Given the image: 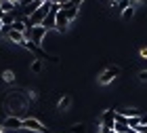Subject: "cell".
<instances>
[{
    "label": "cell",
    "mask_w": 147,
    "mask_h": 133,
    "mask_svg": "<svg viewBox=\"0 0 147 133\" xmlns=\"http://www.w3.org/2000/svg\"><path fill=\"white\" fill-rule=\"evenodd\" d=\"M0 127H2L4 131H21V129H23V118L11 114V116L4 118V123L0 125Z\"/></svg>",
    "instance_id": "cell-1"
},
{
    "label": "cell",
    "mask_w": 147,
    "mask_h": 133,
    "mask_svg": "<svg viewBox=\"0 0 147 133\" xmlns=\"http://www.w3.org/2000/svg\"><path fill=\"white\" fill-rule=\"evenodd\" d=\"M46 30L44 25H36V28H30V42H34V44H38V46H42V42H44V36H46Z\"/></svg>",
    "instance_id": "cell-2"
},
{
    "label": "cell",
    "mask_w": 147,
    "mask_h": 133,
    "mask_svg": "<svg viewBox=\"0 0 147 133\" xmlns=\"http://www.w3.org/2000/svg\"><path fill=\"white\" fill-rule=\"evenodd\" d=\"M120 70L118 65H111V68H107V70H103L101 72V76H99V85H109L111 80H116V78L120 76Z\"/></svg>",
    "instance_id": "cell-3"
},
{
    "label": "cell",
    "mask_w": 147,
    "mask_h": 133,
    "mask_svg": "<svg viewBox=\"0 0 147 133\" xmlns=\"http://www.w3.org/2000/svg\"><path fill=\"white\" fill-rule=\"evenodd\" d=\"M116 110H111V108H107L101 114V127H105V129H113V125H116Z\"/></svg>",
    "instance_id": "cell-4"
},
{
    "label": "cell",
    "mask_w": 147,
    "mask_h": 133,
    "mask_svg": "<svg viewBox=\"0 0 147 133\" xmlns=\"http://www.w3.org/2000/svg\"><path fill=\"white\" fill-rule=\"evenodd\" d=\"M67 28H69V21H67V17H65V13L59 9L57 17H55V30L63 34V32H67Z\"/></svg>",
    "instance_id": "cell-5"
},
{
    "label": "cell",
    "mask_w": 147,
    "mask_h": 133,
    "mask_svg": "<svg viewBox=\"0 0 147 133\" xmlns=\"http://www.w3.org/2000/svg\"><path fill=\"white\" fill-rule=\"evenodd\" d=\"M6 36H9V38H11L13 42L21 44V46L25 44V40H28V38H25V34H21V32H17V30H11V32H9V34H6Z\"/></svg>",
    "instance_id": "cell-6"
},
{
    "label": "cell",
    "mask_w": 147,
    "mask_h": 133,
    "mask_svg": "<svg viewBox=\"0 0 147 133\" xmlns=\"http://www.w3.org/2000/svg\"><path fill=\"white\" fill-rule=\"evenodd\" d=\"M69 108H71V95H63L59 99V104H57V110L59 112H67Z\"/></svg>",
    "instance_id": "cell-7"
},
{
    "label": "cell",
    "mask_w": 147,
    "mask_h": 133,
    "mask_svg": "<svg viewBox=\"0 0 147 133\" xmlns=\"http://www.w3.org/2000/svg\"><path fill=\"white\" fill-rule=\"evenodd\" d=\"M86 131V125L84 123H76V125H71L69 127V133H84Z\"/></svg>",
    "instance_id": "cell-8"
},
{
    "label": "cell",
    "mask_w": 147,
    "mask_h": 133,
    "mask_svg": "<svg viewBox=\"0 0 147 133\" xmlns=\"http://www.w3.org/2000/svg\"><path fill=\"white\" fill-rule=\"evenodd\" d=\"M2 80L4 83H13V80H15V72H13V70H4L2 72Z\"/></svg>",
    "instance_id": "cell-9"
},
{
    "label": "cell",
    "mask_w": 147,
    "mask_h": 133,
    "mask_svg": "<svg viewBox=\"0 0 147 133\" xmlns=\"http://www.w3.org/2000/svg\"><path fill=\"white\" fill-rule=\"evenodd\" d=\"M30 70H32V72H36V74H38V72L42 70V59H36V57H34V61H32Z\"/></svg>",
    "instance_id": "cell-10"
},
{
    "label": "cell",
    "mask_w": 147,
    "mask_h": 133,
    "mask_svg": "<svg viewBox=\"0 0 147 133\" xmlns=\"http://www.w3.org/2000/svg\"><path fill=\"white\" fill-rule=\"evenodd\" d=\"M113 131H116V133H130L132 129H128V127L122 125V123H116V125H113Z\"/></svg>",
    "instance_id": "cell-11"
},
{
    "label": "cell",
    "mask_w": 147,
    "mask_h": 133,
    "mask_svg": "<svg viewBox=\"0 0 147 133\" xmlns=\"http://www.w3.org/2000/svg\"><path fill=\"white\" fill-rule=\"evenodd\" d=\"M132 17H135V6H128L122 11V19H132Z\"/></svg>",
    "instance_id": "cell-12"
},
{
    "label": "cell",
    "mask_w": 147,
    "mask_h": 133,
    "mask_svg": "<svg viewBox=\"0 0 147 133\" xmlns=\"http://www.w3.org/2000/svg\"><path fill=\"white\" fill-rule=\"evenodd\" d=\"M82 2H84V0H65L63 4H67V6H80Z\"/></svg>",
    "instance_id": "cell-13"
},
{
    "label": "cell",
    "mask_w": 147,
    "mask_h": 133,
    "mask_svg": "<svg viewBox=\"0 0 147 133\" xmlns=\"http://www.w3.org/2000/svg\"><path fill=\"white\" fill-rule=\"evenodd\" d=\"M139 80H141V83H147V70H141V72H139Z\"/></svg>",
    "instance_id": "cell-14"
},
{
    "label": "cell",
    "mask_w": 147,
    "mask_h": 133,
    "mask_svg": "<svg viewBox=\"0 0 147 133\" xmlns=\"http://www.w3.org/2000/svg\"><path fill=\"white\" fill-rule=\"evenodd\" d=\"M132 131H139V133H147V123L139 125V127H137V129H132Z\"/></svg>",
    "instance_id": "cell-15"
},
{
    "label": "cell",
    "mask_w": 147,
    "mask_h": 133,
    "mask_svg": "<svg viewBox=\"0 0 147 133\" xmlns=\"http://www.w3.org/2000/svg\"><path fill=\"white\" fill-rule=\"evenodd\" d=\"M99 133H116V131H113V129H105V127H101V131H99Z\"/></svg>",
    "instance_id": "cell-16"
},
{
    "label": "cell",
    "mask_w": 147,
    "mask_h": 133,
    "mask_svg": "<svg viewBox=\"0 0 147 133\" xmlns=\"http://www.w3.org/2000/svg\"><path fill=\"white\" fill-rule=\"evenodd\" d=\"M128 2H130L132 6H135V4H141V2H145V0H128Z\"/></svg>",
    "instance_id": "cell-17"
},
{
    "label": "cell",
    "mask_w": 147,
    "mask_h": 133,
    "mask_svg": "<svg viewBox=\"0 0 147 133\" xmlns=\"http://www.w3.org/2000/svg\"><path fill=\"white\" fill-rule=\"evenodd\" d=\"M141 57H147V49H141Z\"/></svg>",
    "instance_id": "cell-18"
},
{
    "label": "cell",
    "mask_w": 147,
    "mask_h": 133,
    "mask_svg": "<svg viewBox=\"0 0 147 133\" xmlns=\"http://www.w3.org/2000/svg\"><path fill=\"white\" fill-rule=\"evenodd\" d=\"M0 133H6V131H4V129H2V127H0Z\"/></svg>",
    "instance_id": "cell-19"
},
{
    "label": "cell",
    "mask_w": 147,
    "mask_h": 133,
    "mask_svg": "<svg viewBox=\"0 0 147 133\" xmlns=\"http://www.w3.org/2000/svg\"><path fill=\"white\" fill-rule=\"evenodd\" d=\"M0 32H2V21H0Z\"/></svg>",
    "instance_id": "cell-20"
}]
</instances>
